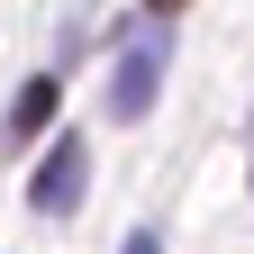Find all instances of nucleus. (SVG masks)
Here are the masks:
<instances>
[{"label":"nucleus","instance_id":"1","mask_svg":"<svg viewBox=\"0 0 254 254\" xmlns=\"http://www.w3.org/2000/svg\"><path fill=\"white\" fill-rule=\"evenodd\" d=\"M82 190H91V145L82 136H55V154L37 164V182H27V200H37L46 218H73Z\"/></svg>","mask_w":254,"mask_h":254},{"label":"nucleus","instance_id":"2","mask_svg":"<svg viewBox=\"0 0 254 254\" xmlns=\"http://www.w3.org/2000/svg\"><path fill=\"white\" fill-rule=\"evenodd\" d=\"M154 91H164V46L145 37V46H127V55H118V73H109V109H118V118H145V109H154Z\"/></svg>","mask_w":254,"mask_h":254},{"label":"nucleus","instance_id":"3","mask_svg":"<svg viewBox=\"0 0 254 254\" xmlns=\"http://www.w3.org/2000/svg\"><path fill=\"white\" fill-rule=\"evenodd\" d=\"M55 100H64V73H37V82L9 100V145H27V136H37V127L55 118Z\"/></svg>","mask_w":254,"mask_h":254},{"label":"nucleus","instance_id":"4","mask_svg":"<svg viewBox=\"0 0 254 254\" xmlns=\"http://www.w3.org/2000/svg\"><path fill=\"white\" fill-rule=\"evenodd\" d=\"M118 254H164V236H154V227H136V236H127Z\"/></svg>","mask_w":254,"mask_h":254},{"label":"nucleus","instance_id":"5","mask_svg":"<svg viewBox=\"0 0 254 254\" xmlns=\"http://www.w3.org/2000/svg\"><path fill=\"white\" fill-rule=\"evenodd\" d=\"M145 9H182V0H145Z\"/></svg>","mask_w":254,"mask_h":254}]
</instances>
